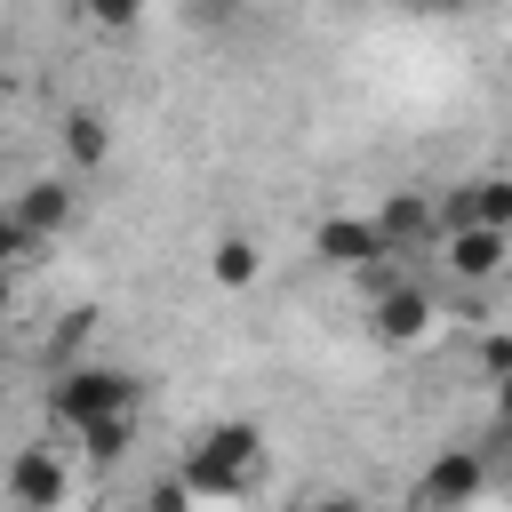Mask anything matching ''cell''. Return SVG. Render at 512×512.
<instances>
[{"instance_id": "cell-6", "label": "cell", "mask_w": 512, "mask_h": 512, "mask_svg": "<svg viewBox=\"0 0 512 512\" xmlns=\"http://www.w3.org/2000/svg\"><path fill=\"white\" fill-rule=\"evenodd\" d=\"M488 488V448H440L416 480V512H464Z\"/></svg>"}, {"instance_id": "cell-8", "label": "cell", "mask_w": 512, "mask_h": 512, "mask_svg": "<svg viewBox=\"0 0 512 512\" xmlns=\"http://www.w3.org/2000/svg\"><path fill=\"white\" fill-rule=\"evenodd\" d=\"M368 224H376V248L384 256H416V248H432L440 208H432V192H384V208Z\"/></svg>"}, {"instance_id": "cell-22", "label": "cell", "mask_w": 512, "mask_h": 512, "mask_svg": "<svg viewBox=\"0 0 512 512\" xmlns=\"http://www.w3.org/2000/svg\"><path fill=\"white\" fill-rule=\"evenodd\" d=\"M216 8H248V0H216Z\"/></svg>"}, {"instance_id": "cell-21", "label": "cell", "mask_w": 512, "mask_h": 512, "mask_svg": "<svg viewBox=\"0 0 512 512\" xmlns=\"http://www.w3.org/2000/svg\"><path fill=\"white\" fill-rule=\"evenodd\" d=\"M400 8H456V0H400Z\"/></svg>"}, {"instance_id": "cell-17", "label": "cell", "mask_w": 512, "mask_h": 512, "mask_svg": "<svg viewBox=\"0 0 512 512\" xmlns=\"http://www.w3.org/2000/svg\"><path fill=\"white\" fill-rule=\"evenodd\" d=\"M32 256H40V240H32V232L0 208V272H16V264H32Z\"/></svg>"}, {"instance_id": "cell-23", "label": "cell", "mask_w": 512, "mask_h": 512, "mask_svg": "<svg viewBox=\"0 0 512 512\" xmlns=\"http://www.w3.org/2000/svg\"><path fill=\"white\" fill-rule=\"evenodd\" d=\"M0 192H8V168H0Z\"/></svg>"}, {"instance_id": "cell-18", "label": "cell", "mask_w": 512, "mask_h": 512, "mask_svg": "<svg viewBox=\"0 0 512 512\" xmlns=\"http://www.w3.org/2000/svg\"><path fill=\"white\" fill-rule=\"evenodd\" d=\"M144 512H192V496H184V480H176V472H160V480L144 488Z\"/></svg>"}, {"instance_id": "cell-1", "label": "cell", "mask_w": 512, "mask_h": 512, "mask_svg": "<svg viewBox=\"0 0 512 512\" xmlns=\"http://www.w3.org/2000/svg\"><path fill=\"white\" fill-rule=\"evenodd\" d=\"M176 480H184L192 504H232V496H248V488L264 480V424H256V416H224V424H208V432L184 448Z\"/></svg>"}, {"instance_id": "cell-11", "label": "cell", "mask_w": 512, "mask_h": 512, "mask_svg": "<svg viewBox=\"0 0 512 512\" xmlns=\"http://www.w3.org/2000/svg\"><path fill=\"white\" fill-rule=\"evenodd\" d=\"M440 224H488V232H512V176H472L464 192L432 200Z\"/></svg>"}, {"instance_id": "cell-15", "label": "cell", "mask_w": 512, "mask_h": 512, "mask_svg": "<svg viewBox=\"0 0 512 512\" xmlns=\"http://www.w3.org/2000/svg\"><path fill=\"white\" fill-rule=\"evenodd\" d=\"M80 8V24H96V32H136L144 24V0H72Z\"/></svg>"}, {"instance_id": "cell-7", "label": "cell", "mask_w": 512, "mask_h": 512, "mask_svg": "<svg viewBox=\"0 0 512 512\" xmlns=\"http://www.w3.org/2000/svg\"><path fill=\"white\" fill-rule=\"evenodd\" d=\"M0 208H8L32 240H56V232L80 216V192H72V176H24V184L0 192Z\"/></svg>"}, {"instance_id": "cell-14", "label": "cell", "mask_w": 512, "mask_h": 512, "mask_svg": "<svg viewBox=\"0 0 512 512\" xmlns=\"http://www.w3.org/2000/svg\"><path fill=\"white\" fill-rule=\"evenodd\" d=\"M472 360H480V384L504 392V376H512V328H504V320H480V352H472Z\"/></svg>"}, {"instance_id": "cell-2", "label": "cell", "mask_w": 512, "mask_h": 512, "mask_svg": "<svg viewBox=\"0 0 512 512\" xmlns=\"http://www.w3.org/2000/svg\"><path fill=\"white\" fill-rule=\"evenodd\" d=\"M136 400H144V384H136L128 368H104V360H72V368H56L48 392H40L48 424H64V432H80V424H96V416H136Z\"/></svg>"}, {"instance_id": "cell-3", "label": "cell", "mask_w": 512, "mask_h": 512, "mask_svg": "<svg viewBox=\"0 0 512 512\" xmlns=\"http://www.w3.org/2000/svg\"><path fill=\"white\" fill-rule=\"evenodd\" d=\"M432 264L448 272V288H496L512 272V232L488 224H440L432 232Z\"/></svg>"}, {"instance_id": "cell-10", "label": "cell", "mask_w": 512, "mask_h": 512, "mask_svg": "<svg viewBox=\"0 0 512 512\" xmlns=\"http://www.w3.org/2000/svg\"><path fill=\"white\" fill-rule=\"evenodd\" d=\"M312 256H320L328 272H368L384 248H376V224H368V216H344V208H336V216L312 224Z\"/></svg>"}, {"instance_id": "cell-20", "label": "cell", "mask_w": 512, "mask_h": 512, "mask_svg": "<svg viewBox=\"0 0 512 512\" xmlns=\"http://www.w3.org/2000/svg\"><path fill=\"white\" fill-rule=\"evenodd\" d=\"M16 312V272H0V320Z\"/></svg>"}, {"instance_id": "cell-9", "label": "cell", "mask_w": 512, "mask_h": 512, "mask_svg": "<svg viewBox=\"0 0 512 512\" xmlns=\"http://www.w3.org/2000/svg\"><path fill=\"white\" fill-rule=\"evenodd\" d=\"M56 152H64V176H96V168L112 160V120H104L96 104H64V120H56Z\"/></svg>"}, {"instance_id": "cell-19", "label": "cell", "mask_w": 512, "mask_h": 512, "mask_svg": "<svg viewBox=\"0 0 512 512\" xmlns=\"http://www.w3.org/2000/svg\"><path fill=\"white\" fill-rule=\"evenodd\" d=\"M288 512H368V504H360L352 488H312V496H296Z\"/></svg>"}, {"instance_id": "cell-13", "label": "cell", "mask_w": 512, "mask_h": 512, "mask_svg": "<svg viewBox=\"0 0 512 512\" xmlns=\"http://www.w3.org/2000/svg\"><path fill=\"white\" fill-rule=\"evenodd\" d=\"M72 440H80L88 464H120V456L136 448V416H96V424H80Z\"/></svg>"}, {"instance_id": "cell-16", "label": "cell", "mask_w": 512, "mask_h": 512, "mask_svg": "<svg viewBox=\"0 0 512 512\" xmlns=\"http://www.w3.org/2000/svg\"><path fill=\"white\" fill-rule=\"evenodd\" d=\"M88 328H96V312H88V304H72V312L56 320V336H48V360H56V368H72V352L88 344Z\"/></svg>"}, {"instance_id": "cell-12", "label": "cell", "mask_w": 512, "mask_h": 512, "mask_svg": "<svg viewBox=\"0 0 512 512\" xmlns=\"http://www.w3.org/2000/svg\"><path fill=\"white\" fill-rule=\"evenodd\" d=\"M208 280H216L224 296H248V288L264 280V240H256V232H216V240H208Z\"/></svg>"}, {"instance_id": "cell-4", "label": "cell", "mask_w": 512, "mask_h": 512, "mask_svg": "<svg viewBox=\"0 0 512 512\" xmlns=\"http://www.w3.org/2000/svg\"><path fill=\"white\" fill-rule=\"evenodd\" d=\"M368 336L384 344V352H416V344H432L440 336V296L424 288V280H392V288H376L368 296Z\"/></svg>"}, {"instance_id": "cell-5", "label": "cell", "mask_w": 512, "mask_h": 512, "mask_svg": "<svg viewBox=\"0 0 512 512\" xmlns=\"http://www.w3.org/2000/svg\"><path fill=\"white\" fill-rule=\"evenodd\" d=\"M0 496L16 512H72V456L56 440H24L0 472Z\"/></svg>"}]
</instances>
